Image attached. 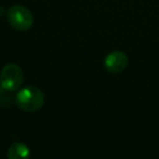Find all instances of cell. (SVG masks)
<instances>
[{
	"instance_id": "obj_1",
	"label": "cell",
	"mask_w": 159,
	"mask_h": 159,
	"mask_svg": "<svg viewBox=\"0 0 159 159\" xmlns=\"http://www.w3.org/2000/svg\"><path fill=\"white\" fill-rule=\"evenodd\" d=\"M16 105L24 111H36L43 107L45 102V95L39 89L27 86L20 89L16 94Z\"/></svg>"
},
{
	"instance_id": "obj_2",
	"label": "cell",
	"mask_w": 159,
	"mask_h": 159,
	"mask_svg": "<svg viewBox=\"0 0 159 159\" xmlns=\"http://www.w3.org/2000/svg\"><path fill=\"white\" fill-rule=\"evenodd\" d=\"M24 79L23 71L18 64L9 63L0 72V85L6 91L13 92L21 87Z\"/></svg>"
},
{
	"instance_id": "obj_3",
	"label": "cell",
	"mask_w": 159,
	"mask_h": 159,
	"mask_svg": "<svg viewBox=\"0 0 159 159\" xmlns=\"http://www.w3.org/2000/svg\"><path fill=\"white\" fill-rule=\"evenodd\" d=\"M9 24L18 31H27L33 25L34 18L27 8L23 6H13L7 14Z\"/></svg>"
},
{
	"instance_id": "obj_4",
	"label": "cell",
	"mask_w": 159,
	"mask_h": 159,
	"mask_svg": "<svg viewBox=\"0 0 159 159\" xmlns=\"http://www.w3.org/2000/svg\"><path fill=\"white\" fill-rule=\"evenodd\" d=\"M128 56L123 51H113L105 58V66L111 73H120L128 66Z\"/></svg>"
},
{
	"instance_id": "obj_5",
	"label": "cell",
	"mask_w": 159,
	"mask_h": 159,
	"mask_svg": "<svg viewBox=\"0 0 159 159\" xmlns=\"http://www.w3.org/2000/svg\"><path fill=\"white\" fill-rule=\"evenodd\" d=\"M30 156V149L25 144L16 142L10 146L8 150V157L10 159H20V158H27Z\"/></svg>"
}]
</instances>
